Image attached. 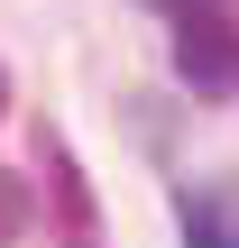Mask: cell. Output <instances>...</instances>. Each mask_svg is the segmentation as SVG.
I'll return each mask as SVG.
<instances>
[{"mask_svg":"<svg viewBox=\"0 0 239 248\" xmlns=\"http://www.w3.org/2000/svg\"><path fill=\"white\" fill-rule=\"evenodd\" d=\"M0 101H9V83H0Z\"/></svg>","mask_w":239,"mask_h":248,"instance_id":"277c9868","label":"cell"},{"mask_svg":"<svg viewBox=\"0 0 239 248\" xmlns=\"http://www.w3.org/2000/svg\"><path fill=\"white\" fill-rule=\"evenodd\" d=\"M175 64H184V83H230V74H239V37L212 18V9H184V28H175Z\"/></svg>","mask_w":239,"mask_h":248,"instance_id":"6da1fadb","label":"cell"},{"mask_svg":"<svg viewBox=\"0 0 239 248\" xmlns=\"http://www.w3.org/2000/svg\"><path fill=\"white\" fill-rule=\"evenodd\" d=\"M37 156H46V184H55V221H64L74 239H92V193H83V175H74V156H64L55 138H37Z\"/></svg>","mask_w":239,"mask_h":248,"instance_id":"7a4b0ae2","label":"cell"},{"mask_svg":"<svg viewBox=\"0 0 239 248\" xmlns=\"http://www.w3.org/2000/svg\"><path fill=\"white\" fill-rule=\"evenodd\" d=\"M0 230H18V193H9V175H0Z\"/></svg>","mask_w":239,"mask_h":248,"instance_id":"3957f363","label":"cell"}]
</instances>
